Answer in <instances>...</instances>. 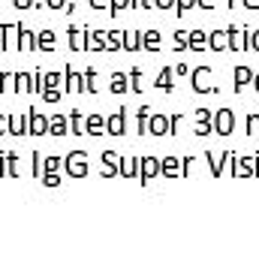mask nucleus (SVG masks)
Masks as SVG:
<instances>
[{
    "mask_svg": "<svg viewBox=\"0 0 259 259\" xmlns=\"http://www.w3.org/2000/svg\"><path fill=\"white\" fill-rule=\"evenodd\" d=\"M172 72H175V75H187L190 69H187V64H175L172 66Z\"/></svg>",
    "mask_w": 259,
    "mask_h": 259,
    "instance_id": "51",
    "label": "nucleus"
},
{
    "mask_svg": "<svg viewBox=\"0 0 259 259\" xmlns=\"http://www.w3.org/2000/svg\"><path fill=\"white\" fill-rule=\"evenodd\" d=\"M187 42H190V33L175 30V52H187Z\"/></svg>",
    "mask_w": 259,
    "mask_h": 259,
    "instance_id": "42",
    "label": "nucleus"
},
{
    "mask_svg": "<svg viewBox=\"0 0 259 259\" xmlns=\"http://www.w3.org/2000/svg\"><path fill=\"white\" fill-rule=\"evenodd\" d=\"M64 169L69 178H84L88 175V154L84 151H69L64 157Z\"/></svg>",
    "mask_w": 259,
    "mask_h": 259,
    "instance_id": "2",
    "label": "nucleus"
},
{
    "mask_svg": "<svg viewBox=\"0 0 259 259\" xmlns=\"http://www.w3.org/2000/svg\"><path fill=\"white\" fill-rule=\"evenodd\" d=\"M103 130H106V118L103 115H88L84 118V133L88 136H100Z\"/></svg>",
    "mask_w": 259,
    "mask_h": 259,
    "instance_id": "21",
    "label": "nucleus"
},
{
    "mask_svg": "<svg viewBox=\"0 0 259 259\" xmlns=\"http://www.w3.org/2000/svg\"><path fill=\"white\" fill-rule=\"evenodd\" d=\"M61 97H64L61 88H42V100L46 103H61Z\"/></svg>",
    "mask_w": 259,
    "mask_h": 259,
    "instance_id": "41",
    "label": "nucleus"
},
{
    "mask_svg": "<svg viewBox=\"0 0 259 259\" xmlns=\"http://www.w3.org/2000/svg\"><path fill=\"white\" fill-rule=\"evenodd\" d=\"M9 133L12 136H27V115H21V112L9 115Z\"/></svg>",
    "mask_w": 259,
    "mask_h": 259,
    "instance_id": "20",
    "label": "nucleus"
},
{
    "mask_svg": "<svg viewBox=\"0 0 259 259\" xmlns=\"http://www.w3.org/2000/svg\"><path fill=\"white\" fill-rule=\"evenodd\" d=\"M157 9H175V0H157Z\"/></svg>",
    "mask_w": 259,
    "mask_h": 259,
    "instance_id": "53",
    "label": "nucleus"
},
{
    "mask_svg": "<svg viewBox=\"0 0 259 259\" xmlns=\"http://www.w3.org/2000/svg\"><path fill=\"white\" fill-rule=\"evenodd\" d=\"M6 133H9V118L0 115V136H6Z\"/></svg>",
    "mask_w": 259,
    "mask_h": 259,
    "instance_id": "50",
    "label": "nucleus"
},
{
    "mask_svg": "<svg viewBox=\"0 0 259 259\" xmlns=\"http://www.w3.org/2000/svg\"><path fill=\"white\" fill-rule=\"evenodd\" d=\"M27 136H49V118L36 109L27 112Z\"/></svg>",
    "mask_w": 259,
    "mask_h": 259,
    "instance_id": "6",
    "label": "nucleus"
},
{
    "mask_svg": "<svg viewBox=\"0 0 259 259\" xmlns=\"http://www.w3.org/2000/svg\"><path fill=\"white\" fill-rule=\"evenodd\" d=\"M15 9H36V0H12Z\"/></svg>",
    "mask_w": 259,
    "mask_h": 259,
    "instance_id": "47",
    "label": "nucleus"
},
{
    "mask_svg": "<svg viewBox=\"0 0 259 259\" xmlns=\"http://www.w3.org/2000/svg\"><path fill=\"white\" fill-rule=\"evenodd\" d=\"M9 175H12V178L18 175V157L3 151V154H0V178H9Z\"/></svg>",
    "mask_w": 259,
    "mask_h": 259,
    "instance_id": "16",
    "label": "nucleus"
},
{
    "mask_svg": "<svg viewBox=\"0 0 259 259\" xmlns=\"http://www.w3.org/2000/svg\"><path fill=\"white\" fill-rule=\"evenodd\" d=\"M84 36H88V30H78V27L72 24V27H69V49H72V52H84V49H88V39H84Z\"/></svg>",
    "mask_w": 259,
    "mask_h": 259,
    "instance_id": "18",
    "label": "nucleus"
},
{
    "mask_svg": "<svg viewBox=\"0 0 259 259\" xmlns=\"http://www.w3.org/2000/svg\"><path fill=\"white\" fill-rule=\"evenodd\" d=\"M124 49H127V52H139V49H142V33H139V30H133V33H124Z\"/></svg>",
    "mask_w": 259,
    "mask_h": 259,
    "instance_id": "35",
    "label": "nucleus"
},
{
    "mask_svg": "<svg viewBox=\"0 0 259 259\" xmlns=\"http://www.w3.org/2000/svg\"><path fill=\"white\" fill-rule=\"evenodd\" d=\"M250 84H253V88L259 91V72H253V81H250Z\"/></svg>",
    "mask_w": 259,
    "mask_h": 259,
    "instance_id": "56",
    "label": "nucleus"
},
{
    "mask_svg": "<svg viewBox=\"0 0 259 259\" xmlns=\"http://www.w3.org/2000/svg\"><path fill=\"white\" fill-rule=\"evenodd\" d=\"M46 6L58 12V9H64V6H66V0H46Z\"/></svg>",
    "mask_w": 259,
    "mask_h": 259,
    "instance_id": "48",
    "label": "nucleus"
},
{
    "mask_svg": "<svg viewBox=\"0 0 259 259\" xmlns=\"http://www.w3.org/2000/svg\"><path fill=\"white\" fill-rule=\"evenodd\" d=\"M139 172H142V157H121V163H118L121 178H139Z\"/></svg>",
    "mask_w": 259,
    "mask_h": 259,
    "instance_id": "12",
    "label": "nucleus"
},
{
    "mask_svg": "<svg viewBox=\"0 0 259 259\" xmlns=\"http://www.w3.org/2000/svg\"><path fill=\"white\" fill-rule=\"evenodd\" d=\"M81 133H84V118L78 109H72L69 112V136H81Z\"/></svg>",
    "mask_w": 259,
    "mask_h": 259,
    "instance_id": "31",
    "label": "nucleus"
},
{
    "mask_svg": "<svg viewBox=\"0 0 259 259\" xmlns=\"http://www.w3.org/2000/svg\"><path fill=\"white\" fill-rule=\"evenodd\" d=\"M226 6H229V9H235V6H241V0H226Z\"/></svg>",
    "mask_w": 259,
    "mask_h": 259,
    "instance_id": "55",
    "label": "nucleus"
},
{
    "mask_svg": "<svg viewBox=\"0 0 259 259\" xmlns=\"http://www.w3.org/2000/svg\"><path fill=\"white\" fill-rule=\"evenodd\" d=\"M118 49H124V33L121 30L106 33V52H118Z\"/></svg>",
    "mask_w": 259,
    "mask_h": 259,
    "instance_id": "33",
    "label": "nucleus"
},
{
    "mask_svg": "<svg viewBox=\"0 0 259 259\" xmlns=\"http://www.w3.org/2000/svg\"><path fill=\"white\" fill-rule=\"evenodd\" d=\"M190 81H193L196 94H214V91H220V88L214 84V72H211V66H196L193 72H190Z\"/></svg>",
    "mask_w": 259,
    "mask_h": 259,
    "instance_id": "1",
    "label": "nucleus"
},
{
    "mask_svg": "<svg viewBox=\"0 0 259 259\" xmlns=\"http://www.w3.org/2000/svg\"><path fill=\"white\" fill-rule=\"evenodd\" d=\"M148 118H151V109L142 106V109L136 112V133H139V136H148Z\"/></svg>",
    "mask_w": 259,
    "mask_h": 259,
    "instance_id": "30",
    "label": "nucleus"
},
{
    "mask_svg": "<svg viewBox=\"0 0 259 259\" xmlns=\"http://www.w3.org/2000/svg\"><path fill=\"white\" fill-rule=\"evenodd\" d=\"M157 88H163L166 94H172V91H175V72H172V66H166V69L157 75Z\"/></svg>",
    "mask_w": 259,
    "mask_h": 259,
    "instance_id": "26",
    "label": "nucleus"
},
{
    "mask_svg": "<svg viewBox=\"0 0 259 259\" xmlns=\"http://www.w3.org/2000/svg\"><path fill=\"white\" fill-rule=\"evenodd\" d=\"M127 118H130V109H118L115 115H109V118H106V133L124 136V133H127Z\"/></svg>",
    "mask_w": 259,
    "mask_h": 259,
    "instance_id": "7",
    "label": "nucleus"
},
{
    "mask_svg": "<svg viewBox=\"0 0 259 259\" xmlns=\"http://www.w3.org/2000/svg\"><path fill=\"white\" fill-rule=\"evenodd\" d=\"M250 81H253L250 66H235V72H232V84H235V91H244Z\"/></svg>",
    "mask_w": 259,
    "mask_h": 259,
    "instance_id": "17",
    "label": "nucleus"
},
{
    "mask_svg": "<svg viewBox=\"0 0 259 259\" xmlns=\"http://www.w3.org/2000/svg\"><path fill=\"white\" fill-rule=\"evenodd\" d=\"M148 136H169V115L151 112V118H148Z\"/></svg>",
    "mask_w": 259,
    "mask_h": 259,
    "instance_id": "8",
    "label": "nucleus"
},
{
    "mask_svg": "<svg viewBox=\"0 0 259 259\" xmlns=\"http://www.w3.org/2000/svg\"><path fill=\"white\" fill-rule=\"evenodd\" d=\"M88 52H106V33L88 30Z\"/></svg>",
    "mask_w": 259,
    "mask_h": 259,
    "instance_id": "25",
    "label": "nucleus"
},
{
    "mask_svg": "<svg viewBox=\"0 0 259 259\" xmlns=\"http://www.w3.org/2000/svg\"><path fill=\"white\" fill-rule=\"evenodd\" d=\"M64 78H66V72H42L46 88H64Z\"/></svg>",
    "mask_w": 259,
    "mask_h": 259,
    "instance_id": "36",
    "label": "nucleus"
},
{
    "mask_svg": "<svg viewBox=\"0 0 259 259\" xmlns=\"http://www.w3.org/2000/svg\"><path fill=\"white\" fill-rule=\"evenodd\" d=\"M94 9H109V0H88Z\"/></svg>",
    "mask_w": 259,
    "mask_h": 259,
    "instance_id": "52",
    "label": "nucleus"
},
{
    "mask_svg": "<svg viewBox=\"0 0 259 259\" xmlns=\"http://www.w3.org/2000/svg\"><path fill=\"white\" fill-rule=\"evenodd\" d=\"M259 52V30H253V33H247V52Z\"/></svg>",
    "mask_w": 259,
    "mask_h": 259,
    "instance_id": "46",
    "label": "nucleus"
},
{
    "mask_svg": "<svg viewBox=\"0 0 259 259\" xmlns=\"http://www.w3.org/2000/svg\"><path fill=\"white\" fill-rule=\"evenodd\" d=\"M15 91L33 94V75H30V72H18V75H15Z\"/></svg>",
    "mask_w": 259,
    "mask_h": 259,
    "instance_id": "32",
    "label": "nucleus"
},
{
    "mask_svg": "<svg viewBox=\"0 0 259 259\" xmlns=\"http://www.w3.org/2000/svg\"><path fill=\"white\" fill-rule=\"evenodd\" d=\"M36 49V36L21 24V30H18V52H33Z\"/></svg>",
    "mask_w": 259,
    "mask_h": 259,
    "instance_id": "22",
    "label": "nucleus"
},
{
    "mask_svg": "<svg viewBox=\"0 0 259 259\" xmlns=\"http://www.w3.org/2000/svg\"><path fill=\"white\" fill-rule=\"evenodd\" d=\"M142 49L145 52H157L160 49V30H145L142 33Z\"/></svg>",
    "mask_w": 259,
    "mask_h": 259,
    "instance_id": "29",
    "label": "nucleus"
},
{
    "mask_svg": "<svg viewBox=\"0 0 259 259\" xmlns=\"http://www.w3.org/2000/svg\"><path fill=\"white\" fill-rule=\"evenodd\" d=\"M247 136H259V115H247Z\"/></svg>",
    "mask_w": 259,
    "mask_h": 259,
    "instance_id": "44",
    "label": "nucleus"
},
{
    "mask_svg": "<svg viewBox=\"0 0 259 259\" xmlns=\"http://www.w3.org/2000/svg\"><path fill=\"white\" fill-rule=\"evenodd\" d=\"M232 160H235V169H232V175H238V178L259 175V157H238V154H232Z\"/></svg>",
    "mask_w": 259,
    "mask_h": 259,
    "instance_id": "5",
    "label": "nucleus"
},
{
    "mask_svg": "<svg viewBox=\"0 0 259 259\" xmlns=\"http://www.w3.org/2000/svg\"><path fill=\"white\" fill-rule=\"evenodd\" d=\"M175 9L178 12H190V9H196V0H175Z\"/></svg>",
    "mask_w": 259,
    "mask_h": 259,
    "instance_id": "45",
    "label": "nucleus"
},
{
    "mask_svg": "<svg viewBox=\"0 0 259 259\" xmlns=\"http://www.w3.org/2000/svg\"><path fill=\"white\" fill-rule=\"evenodd\" d=\"M36 49H42V52H55V49H58V36H55L52 30L36 33Z\"/></svg>",
    "mask_w": 259,
    "mask_h": 259,
    "instance_id": "23",
    "label": "nucleus"
},
{
    "mask_svg": "<svg viewBox=\"0 0 259 259\" xmlns=\"http://www.w3.org/2000/svg\"><path fill=\"white\" fill-rule=\"evenodd\" d=\"M121 163V160H118ZM118 163L115 160H103V178H115L118 175Z\"/></svg>",
    "mask_w": 259,
    "mask_h": 259,
    "instance_id": "43",
    "label": "nucleus"
},
{
    "mask_svg": "<svg viewBox=\"0 0 259 259\" xmlns=\"http://www.w3.org/2000/svg\"><path fill=\"white\" fill-rule=\"evenodd\" d=\"M187 49H190V52H205V49H208V33H205V30H193Z\"/></svg>",
    "mask_w": 259,
    "mask_h": 259,
    "instance_id": "27",
    "label": "nucleus"
},
{
    "mask_svg": "<svg viewBox=\"0 0 259 259\" xmlns=\"http://www.w3.org/2000/svg\"><path fill=\"white\" fill-rule=\"evenodd\" d=\"M49 136H69V115H61V112H55L52 118H49Z\"/></svg>",
    "mask_w": 259,
    "mask_h": 259,
    "instance_id": "15",
    "label": "nucleus"
},
{
    "mask_svg": "<svg viewBox=\"0 0 259 259\" xmlns=\"http://www.w3.org/2000/svg\"><path fill=\"white\" fill-rule=\"evenodd\" d=\"M208 49H214V52L229 49V33H226V30H214V33H208Z\"/></svg>",
    "mask_w": 259,
    "mask_h": 259,
    "instance_id": "19",
    "label": "nucleus"
},
{
    "mask_svg": "<svg viewBox=\"0 0 259 259\" xmlns=\"http://www.w3.org/2000/svg\"><path fill=\"white\" fill-rule=\"evenodd\" d=\"M15 91V72H0V94H12Z\"/></svg>",
    "mask_w": 259,
    "mask_h": 259,
    "instance_id": "37",
    "label": "nucleus"
},
{
    "mask_svg": "<svg viewBox=\"0 0 259 259\" xmlns=\"http://www.w3.org/2000/svg\"><path fill=\"white\" fill-rule=\"evenodd\" d=\"M229 157H232V154H226V151H223V154H205V160H211V175H214V178L223 175V163H226Z\"/></svg>",
    "mask_w": 259,
    "mask_h": 259,
    "instance_id": "24",
    "label": "nucleus"
},
{
    "mask_svg": "<svg viewBox=\"0 0 259 259\" xmlns=\"http://www.w3.org/2000/svg\"><path fill=\"white\" fill-rule=\"evenodd\" d=\"M18 30H21V24H0V36H3V42H0V49L3 52H9V49H18Z\"/></svg>",
    "mask_w": 259,
    "mask_h": 259,
    "instance_id": "14",
    "label": "nucleus"
},
{
    "mask_svg": "<svg viewBox=\"0 0 259 259\" xmlns=\"http://www.w3.org/2000/svg\"><path fill=\"white\" fill-rule=\"evenodd\" d=\"M226 33H229V49L232 52H247V27H226Z\"/></svg>",
    "mask_w": 259,
    "mask_h": 259,
    "instance_id": "10",
    "label": "nucleus"
},
{
    "mask_svg": "<svg viewBox=\"0 0 259 259\" xmlns=\"http://www.w3.org/2000/svg\"><path fill=\"white\" fill-rule=\"evenodd\" d=\"M64 169V160L58 157V154H49V157H42V172L49 175V172H61Z\"/></svg>",
    "mask_w": 259,
    "mask_h": 259,
    "instance_id": "34",
    "label": "nucleus"
},
{
    "mask_svg": "<svg viewBox=\"0 0 259 259\" xmlns=\"http://www.w3.org/2000/svg\"><path fill=\"white\" fill-rule=\"evenodd\" d=\"M130 91H133V94H142V91H145V88H142V69H130Z\"/></svg>",
    "mask_w": 259,
    "mask_h": 259,
    "instance_id": "39",
    "label": "nucleus"
},
{
    "mask_svg": "<svg viewBox=\"0 0 259 259\" xmlns=\"http://www.w3.org/2000/svg\"><path fill=\"white\" fill-rule=\"evenodd\" d=\"M160 175H166V178L184 175V160H178V157H163V160H160Z\"/></svg>",
    "mask_w": 259,
    "mask_h": 259,
    "instance_id": "13",
    "label": "nucleus"
},
{
    "mask_svg": "<svg viewBox=\"0 0 259 259\" xmlns=\"http://www.w3.org/2000/svg\"><path fill=\"white\" fill-rule=\"evenodd\" d=\"M100 88H97V72L94 69H88L84 72V94H97Z\"/></svg>",
    "mask_w": 259,
    "mask_h": 259,
    "instance_id": "40",
    "label": "nucleus"
},
{
    "mask_svg": "<svg viewBox=\"0 0 259 259\" xmlns=\"http://www.w3.org/2000/svg\"><path fill=\"white\" fill-rule=\"evenodd\" d=\"M157 175H160V160H157V157H142V172H139V181H142V184H151Z\"/></svg>",
    "mask_w": 259,
    "mask_h": 259,
    "instance_id": "11",
    "label": "nucleus"
},
{
    "mask_svg": "<svg viewBox=\"0 0 259 259\" xmlns=\"http://www.w3.org/2000/svg\"><path fill=\"white\" fill-rule=\"evenodd\" d=\"M109 91H112V94H127L130 91V78L124 75V72H115L112 81H109Z\"/></svg>",
    "mask_w": 259,
    "mask_h": 259,
    "instance_id": "28",
    "label": "nucleus"
},
{
    "mask_svg": "<svg viewBox=\"0 0 259 259\" xmlns=\"http://www.w3.org/2000/svg\"><path fill=\"white\" fill-rule=\"evenodd\" d=\"M235 130V112L232 109H217L214 112V133L217 136H229Z\"/></svg>",
    "mask_w": 259,
    "mask_h": 259,
    "instance_id": "3",
    "label": "nucleus"
},
{
    "mask_svg": "<svg viewBox=\"0 0 259 259\" xmlns=\"http://www.w3.org/2000/svg\"><path fill=\"white\" fill-rule=\"evenodd\" d=\"M193 133L196 136L214 133V112H211V109H196L193 112Z\"/></svg>",
    "mask_w": 259,
    "mask_h": 259,
    "instance_id": "4",
    "label": "nucleus"
},
{
    "mask_svg": "<svg viewBox=\"0 0 259 259\" xmlns=\"http://www.w3.org/2000/svg\"><path fill=\"white\" fill-rule=\"evenodd\" d=\"M241 3H244L247 9H259V0H241Z\"/></svg>",
    "mask_w": 259,
    "mask_h": 259,
    "instance_id": "54",
    "label": "nucleus"
},
{
    "mask_svg": "<svg viewBox=\"0 0 259 259\" xmlns=\"http://www.w3.org/2000/svg\"><path fill=\"white\" fill-rule=\"evenodd\" d=\"M64 91H66V94H81V91H84V75H81L75 66H66Z\"/></svg>",
    "mask_w": 259,
    "mask_h": 259,
    "instance_id": "9",
    "label": "nucleus"
},
{
    "mask_svg": "<svg viewBox=\"0 0 259 259\" xmlns=\"http://www.w3.org/2000/svg\"><path fill=\"white\" fill-rule=\"evenodd\" d=\"M217 0H196V9H214Z\"/></svg>",
    "mask_w": 259,
    "mask_h": 259,
    "instance_id": "49",
    "label": "nucleus"
},
{
    "mask_svg": "<svg viewBox=\"0 0 259 259\" xmlns=\"http://www.w3.org/2000/svg\"><path fill=\"white\" fill-rule=\"evenodd\" d=\"M124 9H133V0H109V15H121Z\"/></svg>",
    "mask_w": 259,
    "mask_h": 259,
    "instance_id": "38",
    "label": "nucleus"
}]
</instances>
